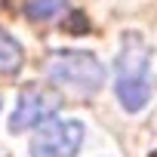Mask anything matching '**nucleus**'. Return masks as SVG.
<instances>
[{
    "instance_id": "0eeeda50",
    "label": "nucleus",
    "mask_w": 157,
    "mask_h": 157,
    "mask_svg": "<svg viewBox=\"0 0 157 157\" xmlns=\"http://www.w3.org/2000/svg\"><path fill=\"white\" fill-rule=\"evenodd\" d=\"M0 108H3V102H0Z\"/></svg>"
},
{
    "instance_id": "7ed1b4c3",
    "label": "nucleus",
    "mask_w": 157,
    "mask_h": 157,
    "mask_svg": "<svg viewBox=\"0 0 157 157\" xmlns=\"http://www.w3.org/2000/svg\"><path fill=\"white\" fill-rule=\"evenodd\" d=\"M83 136H86V129L80 120L52 117L37 129V136L31 142V157H74L83 145Z\"/></svg>"
},
{
    "instance_id": "20e7f679",
    "label": "nucleus",
    "mask_w": 157,
    "mask_h": 157,
    "mask_svg": "<svg viewBox=\"0 0 157 157\" xmlns=\"http://www.w3.org/2000/svg\"><path fill=\"white\" fill-rule=\"evenodd\" d=\"M62 108V99L43 93L40 86H25L19 102H16V111L10 117V132H25L31 126H43L46 120L56 117V111Z\"/></svg>"
},
{
    "instance_id": "f03ea898",
    "label": "nucleus",
    "mask_w": 157,
    "mask_h": 157,
    "mask_svg": "<svg viewBox=\"0 0 157 157\" xmlns=\"http://www.w3.org/2000/svg\"><path fill=\"white\" fill-rule=\"evenodd\" d=\"M46 77L65 93L86 99L102 90L105 83V68L93 52L83 49H56L46 59Z\"/></svg>"
},
{
    "instance_id": "423d86ee",
    "label": "nucleus",
    "mask_w": 157,
    "mask_h": 157,
    "mask_svg": "<svg viewBox=\"0 0 157 157\" xmlns=\"http://www.w3.org/2000/svg\"><path fill=\"white\" fill-rule=\"evenodd\" d=\"M68 10V0H25V16L31 22H49Z\"/></svg>"
},
{
    "instance_id": "f257e3e1",
    "label": "nucleus",
    "mask_w": 157,
    "mask_h": 157,
    "mask_svg": "<svg viewBox=\"0 0 157 157\" xmlns=\"http://www.w3.org/2000/svg\"><path fill=\"white\" fill-rule=\"evenodd\" d=\"M114 86L120 105L136 114L151 102V52L139 34H123L117 62H114Z\"/></svg>"
},
{
    "instance_id": "39448f33",
    "label": "nucleus",
    "mask_w": 157,
    "mask_h": 157,
    "mask_svg": "<svg viewBox=\"0 0 157 157\" xmlns=\"http://www.w3.org/2000/svg\"><path fill=\"white\" fill-rule=\"evenodd\" d=\"M25 62V52H22V43L0 28V77H6V74H19Z\"/></svg>"
}]
</instances>
